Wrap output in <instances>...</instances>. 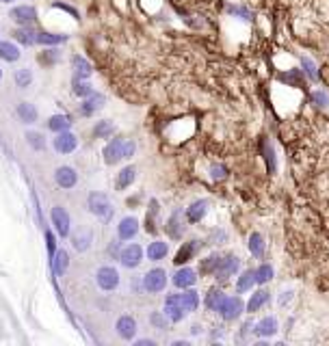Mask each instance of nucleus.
<instances>
[{"label":"nucleus","mask_w":329,"mask_h":346,"mask_svg":"<svg viewBox=\"0 0 329 346\" xmlns=\"http://www.w3.org/2000/svg\"><path fill=\"white\" fill-rule=\"evenodd\" d=\"M87 208L91 214H96L104 223L111 221V216H113V204L104 193H91L87 199Z\"/></svg>","instance_id":"obj_1"},{"label":"nucleus","mask_w":329,"mask_h":346,"mask_svg":"<svg viewBox=\"0 0 329 346\" xmlns=\"http://www.w3.org/2000/svg\"><path fill=\"white\" fill-rule=\"evenodd\" d=\"M167 288V273L162 268H152L143 275V290L152 294H158Z\"/></svg>","instance_id":"obj_2"},{"label":"nucleus","mask_w":329,"mask_h":346,"mask_svg":"<svg viewBox=\"0 0 329 346\" xmlns=\"http://www.w3.org/2000/svg\"><path fill=\"white\" fill-rule=\"evenodd\" d=\"M96 281L102 290L111 292V290H115L117 286H120V270H117L115 266H100L98 273H96Z\"/></svg>","instance_id":"obj_3"},{"label":"nucleus","mask_w":329,"mask_h":346,"mask_svg":"<svg viewBox=\"0 0 329 346\" xmlns=\"http://www.w3.org/2000/svg\"><path fill=\"white\" fill-rule=\"evenodd\" d=\"M245 309L247 305L241 301V296H225V301L219 307V314H221L223 320H236V318H241Z\"/></svg>","instance_id":"obj_4"},{"label":"nucleus","mask_w":329,"mask_h":346,"mask_svg":"<svg viewBox=\"0 0 329 346\" xmlns=\"http://www.w3.org/2000/svg\"><path fill=\"white\" fill-rule=\"evenodd\" d=\"M52 225H54V230H57L59 236H63V238H67L69 236V230H72V218L67 214L65 208H52Z\"/></svg>","instance_id":"obj_5"},{"label":"nucleus","mask_w":329,"mask_h":346,"mask_svg":"<svg viewBox=\"0 0 329 346\" xmlns=\"http://www.w3.org/2000/svg\"><path fill=\"white\" fill-rule=\"evenodd\" d=\"M120 262L126 268H136L143 262V249L139 244H128L120 251Z\"/></svg>","instance_id":"obj_6"},{"label":"nucleus","mask_w":329,"mask_h":346,"mask_svg":"<svg viewBox=\"0 0 329 346\" xmlns=\"http://www.w3.org/2000/svg\"><path fill=\"white\" fill-rule=\"evenodd\" d=\"M165 314H167V318L171 323H180V320H184V316L189 312L184 309V305L180 303L178 294H169L167 299H165Z\"/></svg>","instance_id":"obj_7"},{"label":"nucleus","mask_w":329,"mask_h":346,"mask_svg":"<svg viewBox=\"0 0 329 346\" xmlns=\"http://www.w3.org/2000/svg\"><path fill=\"white\" fill-rule=\"evenodd\" d=\"M9 17H11L15 24H20V26H29V24H33L35 20H37V11H35V7H31V5H20V7L11 9Z\"/></svg>","instance_id":"obj_8"},{"label":"nucleus","mask_w":329,"mask_h":346,"mask_svg":"<svg viewBox=\"0 0 329 346\" xmlns=\"http://www.w3.org/2000/svg\"><path fill=\"white\" fill-rule=\"evenodd\" d=\"M184 216H186V212L182 210V208H178V210H173L171 212V216H169V221H167V234L171 236V238H182L184 236Z\"/></svg>","instance_id":"obj_9"},{"label":"nucleus","mask_w":329,"mask_h":346,"mask_svg":"<svg viewBox=\"0 0 329 346\" xmlns=\"http://www.w3.org/2000/svg\"><path fill=\"white\" fill-rule=\"evenodd\" d=\"M171 281H173V286L180 288V290L193 288L197 284V273L193 268H189V266H182V268H178L176 273H173Z\"/></svg>","instance_id":"obj_10"},{"label":"nucleus","mask_w":329,"mask_h":346,"mask_svg":"<svg viewBox=\"0 0 329 346\" xmlns=\"http://www.w3.org/2000/svg\"><path fill=\"white\" fill-rule=\"evenodd\" d=\"M54 182H57L61 188H74L76 182H78V173H76L74 167L63 165V167H59L57 171H54Z\"/></svg>","instance_id":"obj_11"},{"label":"nucleus","mask_w":329,"mask_h":346,"mask_svg":"<svg viewBox=\"0 0 329 346\" xmlns=\"http://www.w3.org/2000/svg\"><path fill=\"white\" fill-rule=\"evenodd\" d=\"M124 139H113L111 143L104 147L102 156H104V162L106 165H117L120 160H124Z\"/></svg>","instance_id":"obj_12"},{"label":"nucleus","mask_w":329,"mask_h":346,"mask_svg":"<svg viewBox=\"0 0 329 346\" xmlns=\"http://www.w3.org/2000/svg\"><path fill=\"white\" fill-rule=\"evenodd\" d=\"M52 145H54V150H57L59 154H72L78 147V139H76V134H72L69 130H65V132L57 134V139H54Z\"/></svg>","instance_id":"obj_13"},{"label":"nucleus","mask_w":329,"mask_h":346,"mask_svg":"<svg viewBox=\"0 0 329 346\" xmlns=\"http://www.w3.org/2000/svg\"><path fill=\"white\" fill-rule=\"evenodd\" d=\"M277 331H279V323L275 316H267V318H262L260 323L253 325V333L258 335V338H273Z\"/></svg>","instance_id":"obj_14"},{"label":"nucleus","mask_w":329,"mask_h":346,"mask_svg":"<svg viewBox=\"0 0 329 346\" xmlns=\"http://www.w3.org/2000/svg\"><path fill=\"white\" fill-rule=\"evenodd\" d=\"M210 210V199H197L186 208V221L189 223H199L202 218H206Z\"/></svg>","instance_id":"obj_15"},{"label":"nucleus","mask_w":329,"mask_h":346,"mask_svg":"<svg viewBox=\"0 0 329 346\" xmlns=\"http://www.w3.org/2000/svg\"><path fill=\"white\" fill-rule=\"evenodd\" d=\"M139 234V221L134 216H124L120 225H117V236L120 240H132L134 236Z\"/></svg>","instance_id":"obj_16"},{"label":"nucleus","mask_w":329,"mask_h":346,"mask_svg":"<svg viewBox=\"0 0 329 346\" xmlns=\"http://www.w3.org/2000/svg\"><path fill=\"white\" fill-rule=\"evenodd\" d=\"M202 244H204L202 240H189V242H184L180 247V251L176 253V260H173V262H176V264H186L189 260H193L197 256V251L202 249Z\"/></svg>","instance_id":"obj_17"},{"label":"nucleus","mask_w":329,"mask_h":346,"mask_svg":"<svg viewBox=\"0 0 329 346\" xmlns=\"http://www.w3.org/2000/svg\"><path fill=\"white\" fill-rule=\"evenodd\" d=\"M239 266H241V260H239V258H236V256H225V258H223V264H221V266H219V270L215 273V277L221 279V281L230 279V277L236 275Z\"/></svg>","instance_id":"obj_18"},{"label":"nucleus","mask_w":329,"mask_h":346,"mask_svg":"<svg viewBox=\"0 0 329 346\" xmlns=\"http://www.w3.org/2000/svg\"><path fill=\"white\" fill-rule=\"evenodd\" d=\"M104 95L102 93H91L87 97H82V104H80V113L85 115V117H91L93 113H98L100 108L104 106Z\"/></svg>","instance_id":"obj_19"},{"label":"nucleus","mask_w":329,"mask_h":346,"mask_svg":"<svg viewBox=\"0 0 329 346\" xmlns=\"http://www.w3.org/2000/svg\"><path fill=\"white\" fill-rule=\"evenodd\" d=\"M115 329H117V335H120L122 340H132L136 335V320L132 316H120Z\"/></svg>","instance_id":"obj_20"},{"label":"nucleus","mask_w":329,"mask_h":346,"mask_svg":"<svg viewBox=\"0 0 329 346\" xmlns=\"http://www.w3.org/2000/svg\"><path fill=\"white\" fill-rule=\"evenodd\" d=\"M221 264H223V256H221V253H210L208 258L199 260V273H202V275H213L215 277V273L219 270Z\"/></svg>","instance_id":"obj_21"},{"label":"nucleus","mask_w":329,"mask_h":346,"mask_svg":"<svg viewBox=\"0 0 329 346\" xmlns=\"http://www.w3.org/2000/svg\"><path fill=\"white\" fill-rule=\"evenodd\" d=\"M72 65H74V80H87L91 76V71H93V67H91V63L87 59H82V57H72Z\"/></svg>","instance_id":"obj_22"},{"label":"nucleus","mask_w":329,"mask_h":346,"mask_svg":"<svg viewBox=\"0 0 329 346\" xmlns=\"http://www.w3.org/2000/svg\"><path fill=\"white\" fill-rule=\"evenodd\" d=\"M180 299V303L184 305L186 312H195V309L199 307V294L195 292L193 288H186V290H182V292L178 294Z\"/></svg>","instance_id":"obj_23"},{"label":"nucleus","mask_w":329,"mask_h":346,"mask_svg":"<svg viewBox=\"0 0 329 346\" xmlns=\"http://www.w3.org/2000/svg\"><path fill=\"white\" fill-rule=\"evenodd\" d=\"M269 299H271V294L267 292V290H255V292L251 294V299L247 301V312H258L260 307H264L269 303Z\"/></svg>","instance_id":"obj_24"},{"label":"nucleus","mask_w":329,"mask_h":346,"mask_svg":"<svg viewBox=\"0 0 329 346\" xmlns=\"http://www.w3.org/2000/svg\"><path fill=\"white\" fill-rule=\"evenodd\" d=\"M167 253H169V244H167V242H162V240L150 242L148 258H150L152 262H158V260H162V258H167Z\"/></svg>","instance_id":"obj_25"},{"label":"nucleus","mask_w":329,"mask_h":346,"mask_svg":"<svg viewBox=\"0 0 329 346\" xmlns=\"http://www.w3.org/2000/svg\"><path fill=\"white\" fill-rule=\"evenodd\" d=\"M158 214H160V204L156 202V199H150V210H148V216H145V227H148V232H156Z\"/></svg>","instance_id":"obj_26"},{"label":"nucleus","mask_w":329,"mask_h":346,"mask_svg":"<svg viewBox=\"0 0 329 346\" xmlns=\"http://www.w3.org/2000/svg\"><path fill=\"white\" fill-rule=\"evenodd\" d=\"M134 178H136V169L132 167V165H128V167H124L120 173H117V188L120 190H124V188H128L134 182Z\"/></svg>","instance_id":"obj_27"},{"label":"nucleus","mask_w":329,"mask_h":346,"mask_svg":"<svg viewBox=\"0 0 329 346\" xmlns=\"http://www.w3.org/2000/svg\"><path fill=\"white\" fill-rule=\"evenodd\" d=\"M249 251H251L253 258H262V256H264V251H267V242H264V236H262V234L253 232V234L249 236Z\"/></svg>","instance_id":"obj_28"},{"label":"nucleus","mask_w":329,"mask_h":346,"mask_svg":"<svg viewBox=\"0 0 329 346\" xmlns=\"http://www.w3.org/2000/svg\"><path fill=\"white\" fill-rule=\"evenodd\" d=\"M17 117H20L22 123H35L37 121V108L29 102H22L17 106Z\"/></svg>","instance_id":"obj_29"},{"label":"nucleus","mask_w":329,"mask_h":346,"mask_svg":"<svg viewBox=\"0 0 329 346\" xmlns=\"http://www.w3.org/2000/svg\"><path fill=\"white\" fill-rule=\"evenodd\" d=\"M253 284H258V279H255V270H245L241 273L239 281H236V292H247V290H251Z\"/></svg>","instance_id":"obj_30"},{"label":"nucleus","mask_w":329,"mask_h":346,"mask_svg":"<svg viewBox=\"0 0 329 346\" xmlns=\"http://www.w3.org/2000/svg\"><path fill=\"white\" fill-rule=\"evenodd\" d=\"M0 59L9 61V63L17 61L20 59V48H17L15 43H11V41H0Z\"/></svg>","instance_id":"obj_31"},{"label":"nucleus","mask_w":329,"mask_h":346,"mask_svg":"<svg viewBox=\"0 0 329 346\" xmlns=\"http://www.w3.org/2000/svg\"><path fill=\"white\" fill-rule=\"evenodd\" d=\"M69 126H72V119L67 115H52L50 119H48V128L52 130V132H65V130H69Z\"/></svg>","instance_id":"obj_32"},{"label":"nucleus","mask_w":329,"mask_h":346,"mask_svg":"<svg viewBox=\"0 0 329 346\" xmlns=\"http://www.w3.org/2000/svg\"><path fill=\"white\" fill-rule=\"evenodd\" d=\"M225 301V292L223 290H210V292L206 294V307L210 309V312H219V307H221V303Z\"/></svg>","instance_id":"obj_33"},{"label":"nucleus","mask_w":329,"mask_h":346,"mask_svg":"<svg viewBox=\"0 0 329 346\" xmlns=\"http://www.w3.org/2000/svg\"><path fill=\"white\" fill-rule=\"evenodd\" d=\"M67 266H69V256H67V251L59 249V251L52 256V268H54V273H57V275H63V273L67 270Z\"/></svg>","instance_id":"obj_34"},{"label":"nucleus","mask_w":329,"mask_h":346,"mask_svg":"<svg viewBox=\"0 0 329 346\" xmlns=\"http://www.w3.org/2000/svg\"><path fill=\"white\" fill-rule=\"evenodd\" d=\"M113 134H115L113 121L102 119V121H98V123L93 126V136H96V139H108V136H113Z\"/></svg>","instance_id":"obj_35"},{"label":"nucleus","mask_w":329,"mask_h":346,"mask_svg":"<svg viewBox=\"0 0 329 346\" xmlns=\"http://www.w3.org/2000/svg\"><path fill=\"white\" fill-rule=\"evenodd\" d=\"M15 39L24 45H33V43H37V31H31V29H26V26H20V29L15 31Z\"/></svg>","instance_id":"obj_36"},{"label":"nucleus","mask_w":329,"mask_h":346,"mask_svg":"<svg viewBox=\"0 0 329 346\" xmlns=\"http://www.w3.org/2000/svg\"><path fill=\"white\" fill-rule=\"evenodd\" d=\"M301 69H303V74H306L308 80H312V83L318 80V67L310 57H301Z\"/></svg>","instance_id":"obj_37"},{"label":"nucleus","mask_w":329,"mask_h":346,"mask_svg":"<svg viewBox=\"0 0 329 346\" xmlns=\"http://www.w3.org/2000/svg\"><path fill=\"white\" fill-rule=\"evenodd\" d=\"M63 41H67V35H54V33H37V43L41 45H59Z\"/></svg>","instance_id":"obj_38"},{"label":"nucleus","mask_w":329,"mask_h":346,"mask_svg":"<svg viewBox=\"0 0 329 346\" xmlns=\"http://www.w3.org/2000/svg\"><path fill=\"white\" fill-rule=\"evenodd\" d=\"M72 242H74V249L76 251H87L89 247H91V232L89 230H82V232H78L74 238H72Z\"/></svg>","instance_id":"obj_39"},{"label":"nucleus","mask_w":329,"mask_h":346,"mask_svg":"<svg viewBox=\"0 0 329 346\" xmlns=\"http://www.w3.org/2000/svg\"><path fill=\"white\" fill-rule=\"evenodd\" d=\"M255 279H258V284H269L273 279V266L271 264H260L258 268H255Z\"/></svg>","instance_id":"obj_40"},{"label":"nucleus","mask_w":329,"mask_h":346,"mask_svg":"<svg viewBox=\"0 0 329 346\" xmlns=\"http://www.w3.org/2000/svg\"><path fill=\"white\" fill-rule=\"evenodd\" d=\"M227 13L241 17L243 22H249V20H251V11H249V9H247L245 5H227Z\"/></svg>","instance_id":"obj_41"},{"label":"nucleus","mask_w":329,"mask_h":346,"mask_svg":"<svg viewBox=\"0 0 329 346\" xmlns=\"http://www.w3.org/2000/svg\"><path fill=\"white\" fill-rule=\"evenodd\" d=\"M15 83H17V87H20V89L31 87V83H33L31 69H17V71H15Z\"/></svg>","instance_id":"obj_42"},{"label":"nucleus","mask_w":329,"mask_h":346,"mask_svg":"<svg viewBox=\"0 0 329 346\" xmlns=\"http://www.w3.org/2000/svg\"><path fill=\"white\" fill-rule=\"evenodd\" d=\"M26 141H29V145L33 150H43L45 147V139H43L41 132H26Z\"/></svg>","instance_id":"obj_43"},{"label":"nucleus","mask_w":329,"mask_h":346,"mask_svg":"<svg viewBox=\"0 0 329 346\" xmlns=\"http://www.w3.org/2000/svg\"><path fill=\"white\" fill-rule=\"evenodd\" d=\"M281 80H286V83H292L295 87H299L306 80V74H303V69H292V71H288V74L281 76Z\"/></svg>","instance_id":"obj_44"},{"label":"nucleus","mask_w":329,"mask_h":346,"mask_svg":"<svg viewBox=\"0 0 329 346\" xmlns=\"http://www.w3.org/2000/svg\"><path fill=\"white\" fill-rule=\"evenodd\" d=\"M264 158H267V165H269V171L275 173L277 169V162H275V152H273V145L267 141L264 143Z\"/></svg>","instance_id":"obj_45"},{"label":"nucleus","mask_w":329,"mask_h":346,"mask_svg":"<svg viewBox=\"0 0 329 346\" xmlns=\"http://www.w3.org/2000/svg\"><path fill=\"white\" fill-rule=\"evenodd\" d=\"M74 93L78 97H87L93 93V89H91V85L87 83V80H74Z\"/></svg>","instance_id":"obj_46"},{"label":"nucleus","mask_w":329,"mask_h":346,"mask_svg":"<svg viewBox=\"0 0 329 346\" xmlns=\"http://www.w3.org/2000/svg\"><path fill=\"white\" fill-rule=\"evenodd\" d=\"M312 102L318 106V108H327L329 106V93L323 89H316L314 93H312Z\"/></svg>","instance_id":"obj_47"},{"label":"nucleus","mask_w":329,"mask_h":346,"mask_svg":"<svg viewBox=\"0 0 329 346\" xmlns=\"http://www.w3.org/2000/svg\"><path fill=\"white\" fill-rule=\"evenodd\" d=\"M167 320H169V318H167V314H160V312H156V314H152L150 316V323L154 325V327H158V329H165V327H167Z\"/></svg>","instance_id":"obj_48"},{"label":"nucleus","mask_w":329,"mask_h":346,"mask_svg":"<svg viewBox=\"0 0 329 346\" xmlns=\"http://www.w3.org/2000/svg\"><path fill=\"white\" fill-rule=\"evenodd\" d=\"M210 178H213L215 182L225 180L227 178V169L223 165H213V167H210Z\"/></svg>","instance_id":"obj_49"},{"label":"nucleus","mask_w":329,"mask_h":346,"mask_svg":"<svg viewBox=\"0 0 329 346\" xmlns=\"http://www.w3.org/2000/svg\"><path fill=\"white\" fill-rule=\"evenodd\" d=\"M292 299H295V290H284V292H279L277 303H279V307H286Z\"/></svg>","instance_id":"obj_50"},{"label":"nucleus","mask_w":329,"mask_h":346,"mask_svg":"<svg viewBox=\"0 0 329 346\" xmlns=\"http://www.w3.org/2000/svg\"><path fill=\"white\" fill-rule=\"evenodd\" d=\"M134 150H136L134 141H126V143H124V158H132V156H134Z\"/></svg>","instance_id":"obj_51"},{"label":"nucleus","mask_w":329,"mask_h":346,"mask_svg":"<svg viewBox=\"0 0 329 346\" xmlns=\"http://www.w3.org/2000/svg\"><path fill=\"white\" fill-rule=\"evenodd\" d=\"M251 327H253V323H251V320H247V323L243 325V329H241V338H243V335H247V333H249V331H253V329H251Z\"/></svg>","instance_id":"obj_52"},{"label":"nucleus","mask_w":329,"mask_h":346,"mask_svg":"<svg viewBox=\"0 0 329 346\" xmlns=\"http://www.w3.org/2000/svg\"><path fill=\"white\" fill-rule=\"evenodd\" d=\"M59 59V50H48V57H43V61H57Z\"/></svg>","instance_id":"obj_53"},{"label":"nucleus","mask_w":329,"mask_h":346,"mask_svg":"<svg viewBox=\"0 0 329 346\" xmlns=\"http://www.w3.org/2000/svg\"><path fill=\"white\" fill-rule=\"evenodd\" d=\"M45 240H48V249H50V253L54 256V238H52V234H50V232L45 234Z\"/></svg>","instance_id":"obj_54"},{"label":"nucleus","mask_w":329,"mask_h":346,"mask_svg":"<svg viewBox=\"0 0 329 346\" xmlns=\"http://www.w3.org/2000/svg\"><path fill=\"white\" fill-rule=\"evenodd\" d=\"M57 7H59V9H65L67 13H72L74 17H78V11H76V9H72V7H67V5H57Z\"/></svg>","instance_id":"obj_55"},{"label":"nucleus","mask_w":329,"mask_h":346,"mask_svg":"<svg viewBox=\"0 0 329 346\" xmlns=\"http://www.w3.org/2000/svg\"><path fill=\"white\" fill-rule=\"evenodd\" d=\"M154 344H156L154 340H139L136 342V346H154Z\"/></svg>","instance_id":"obj_56"},{"label":"nucleus","mask_w":329,"mask_h":346,"mask_svg":"<svg viewBox=\"0 0 329 346\" xmlns=\"http://www.w3.org/2000/svg\"><path fill=\"white\" fill-rule=\"evenodd\" d=\"M199 331H202V327H199V325H193V329H191V333H199Z\"/></svg>","instance_id":"obj_57"},{"label":"nucleus","mask_w":329,"mask_h":346,"mask_svg":"<svg viewBox=\"0 0 329 346\" xmlns=\"http://www.w3.org/2000/svg\"><path fill=\"white\" fill-rule=\"evenodd\" d=\"M0 3H11V0H0Z\"/></svg>","instance_id":"obj_58"},{"label":"nucleus","mask_w":329,"mask_h":346,"mask_svg":"<svg viewBox=\"0 0 329 346\" xmlns=\"http://www.w3.org/2000/svg\"><path fill=\"white\" fill-rule=\"evenodd\" d=\"M0 78H3V69H0Z\"/></svg>","instance_id":"obj_59"}]
</instances>
